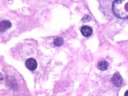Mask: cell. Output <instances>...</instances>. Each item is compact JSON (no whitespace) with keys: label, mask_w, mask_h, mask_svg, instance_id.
<instances>
[{"label":"cell","mask_w":128,"mask_h":96,"mask_svg":"<svg viewBox=\"0 0 128 96\" xmlns=\"http://www.w3.org/2000/svg\"><path fill=\"white\" fill-rule=\"evenodd\" d=\"M124 96H128V90H126V92H125V94H124Z\"/></svg>","instance_id":"cell-9"},{"label":"cell","mask_w":128,"mask_h":96,"mask_svg":"<svg viewBox=\"0 0 128 96\" xmlns=\"http://www.w3.org/2000/svg\"><path fill=\"white\" fill-rule=\"evenodd\" d=\"M64 40L63 38L61 37H58L55 38L53 41V44L55 46H60L64 44Z\"/></svg>","instance_id":"cell-7"},{"label":"cell","mask_w":128,"mask_h":96,"mask_svg":"<svg viewBox=\"0 0 128 96\" xmlns=\"http://www.w3.org/2000/svg\"><path fill=\"white\" fill-rule=\"evenodd\" d=\"M111 81L114 86L120 87L122 83V78L119 72H116L113 75L111 79Z\"/></svg>","instance_id":"cell-3"},{"label":"cell","mask_w":128,"mask_h":96,"mask_svg":"<svg viewBox=\"0 0 128 96\" xmlns=\"http://www.w3.org/2000/svg\"><path fill=\"white\" fill-rule=\"evenodd\" d=\"M80 32L84 37H88L92 35L93 30L92 28L88 26H84L81 28Z\"/></svg>","instance_id":"cell-4"},{"label":"cell","mask_w":128,"mask_h":96,"mask_svg":"<svg viewBox=\"0 0 128 96\" xmlns=\"http://www.w3.org/2000/svg\"><path fill=\"white\" fill-rule=\"evenodd\" d=\"M12 27V23L8 20L2 21L0 22V32H4Z\"/></svg>","instance_id":"cell-5"},{"label":"cell","mask_w":128,"mask_h":96,"mask_svg":"<svg viewBox=\"0 0 128 96\" xmlns=\"http://www.w3.org/2000/svg\"><path fill=\"white\" fill-rule=\"evenodd\" d=\"M108 64L106 61H101L98 64V68L99 70L104 71L106 70L108 68Z\"/></svg>","instance_id":"cell-6"},{"label":"cell","mask_w":128,"mask_h":96,"mask_svg":"<svg viewBox=\"0 0 128 96\" xmlns=\"http://www.w3.org/2000/svg\"><path fill=\"white\" fill-rule=\"evenodd\" d=\"M112 11L117 18H128V0H116L112 5Z\"/></svg>","instance_id":"cell-1"},{"label":"cell","mask_w":128,"mask_h":96,"mask_svg":"<svg viewBox=\"0 0 128 96\" xmlns=\"http://www.w3.org/2000/svg\"><path fill=\"white\" fill-rule=\"evenodd\" d=\"M26 67L31 71H34L37 68L38 66L37 61L33 58L27 59L25 62Z\"/></svg>","instance_id":"cell-2"},{"label":"cell","mask_w":128,"mask_h":96,"mask_svg":"<svg viewBox=\"0 0 128 96\" xmlns=\"http://www.w3.org/2000/svg\"><path fill=\"white\" fill-rule=\"evenodd\" d=\"M91 17L89 16H86L82 19V22L84 23L87 22H89L91 20Z\"/></svg>","instance_id":"cell-8"}]
</instances>
